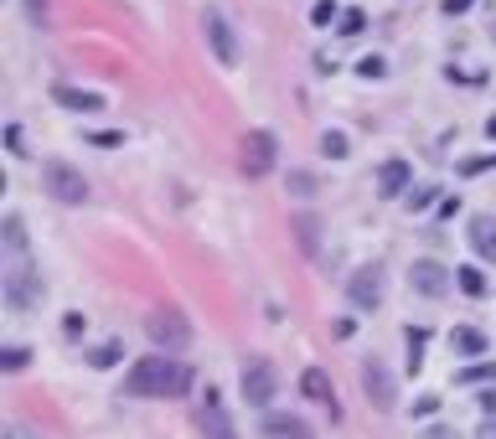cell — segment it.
Here are the masks:
<instances>
[{"label":"cell","mask_w":496,"mask_h":439,"mask_svg":"<svg viewBox=\"0 0 496 439\" xmlns=\"http://www.w3.org/2000/svg\"><path fill=\"white\" fill-rule=\"evenodd\" d=\"M186 388H192V367L176 362L171 351L140 357V362L124 372V393H130V398H181Z\"/></svg>","instance_id":"cell-1"},{"label":"cell","mask_w":496,"mask_h":439,"mask_svg":"<svg viewBox=\"0 0 496 439\" xmlns=\"http://www.w3.org/2000/svg\"><path fill=\"white\" fill-rule=\"evenodd\" d=\"M0 285H5V305H11V310H31V305L42 300V274L31 269L27 248H16V254L5 259V274H0Z\"/></svg>","instance_id":"cell-2"},{"label":"cell","mask_w":496,"mask_h":439,"mask_svg":"<svg viewBox=\"0 0 496 439\" xmlns=\"http://www.w3.org/2000/svg\"><path fill=\"white\" fill-rule=\"evenodd\" d=\"M42 186H47V192H52V202H62V207L88 202L83 171H78V166H67V161H47V166H42Z\"/></svg>","instance_id":"cell-3"},{"label":"cell","mask_w":496,"mask_h":439,"mask_svg":"<svg viewBox=\"0 0 496 439\" xmlns=\"http://www.w3.org/2000/svg\"><path fill=\"white\" fill-rule=\"evenodd\" d=\"M238 388H243V398H248L254 409H269V398H274V388H279L274 362H269V357H248L243 372H238Z\"/></svg>","instance_id":"cell-4"},{"label":"cell","mask_w":496,"mask_h":439,"mask_svg":"<svg viewBox=\"0 0 496 439\" xmlns=\"http://www.w3.org/2000/svg\"><path fill=\"white\" fill-rule=\"evenodd\" d=\"M146 336L161 351H181L192 341V321H186L181 310H155V316H146Z\"/></svg>","instance_id":"cell-5"},{"label":"cell","mask_w":496,"mask_h":439,"mask_svg":"<svg viewBox=\"0 0 496 439\" xmlns=\"http://www.w3.org/2000/svg\"><path fill=\"white\" fill-rule=\"evenodd\" d=\"M362 393H367V404H373V409H393V404H398V388H393V372H388V367H382L378 357H367V362H362Z\"/></svg>","instance_id":"cell-6"},{"label":"cell","mask_w":496,"mask_h":439,"mask_svg":"<svg viewBox=\"0 0 496 439\" xmlns=\"http://www.w3.org/2000/svg\"><path fill=\"white\" fill-rule=\"evenodd\" d=\"M202 31H207V42H212V58L223 62V67H238V36L217 11H207L202 16Z\"/></svg>","instance_id":"cell-7"},{"label":"cell","mask_w":496,"mask_h":439,"mask_svg":"<svg viewBox=\"0 0 496 439\" xmlns=\"http://www.w3.org/2000/svg\"><path fill=\"white\" fill-rule=\"evenodd\" d=\"M409 285L419 294H429V300H439V294H450V285H455V279H450V269H445V263H435V259H419L409 269Z\"/></svg>","instance_id":"cell-8"},{"label":"cell","mask_w":496,"mask_h":439,"mask_svg":"<svg viewBox=\"0 0 496 439\" xmlns=\"http://www.w3.org/2000/svg\"><path fill=\"white\" fill-rule=\"evenodd\" d=\"M274 135H269V129H254V135H248V140H243V171L248 176H269L274 171Z\"/></svg>","instance_id":"cell-9"},{"label":"cell","mask_w":496,"mask_h":439,"mask_svg":"<svg viewBox=\"0 0 496 439\" xmlns=\"http://www.w3.org/2000/svg\"><path fill=\"white\" fill-rule=\"evenodd\" d=\"M347 294H351V305H357V310H373V305L382 300V269H378V263L357 269V274L347 279Z\"/></svg>","instance_id":"cell-10"},{"label":"cell","mask_w":496,"mask_h":439,"mask_svg":"<svg viewBox=\"0 0 496 439\" xmlns=\"http://www.w3.org/2000/svg\"><path fill=\"white\" fill-rule=\"evenodd\" d=\"M264 439H316V429L300 413H269L264 419Z\"/></svg>","instance_id":"cell-11"},{"label":"cell","mask_w":496,"mask_h":439,"mask_svg":"<svg viewBox=\"0 0 496 439\" xmlns=\"http://www.w3.org/2000/svg\"><path fill=\"white\" fill-rule=\"evenodd\" d=\"M470 248H476V254H481V259L486 263H496V217H486V212H476V217H470Z\"/></svg>","instance_id":"cell-12"},{"label":"cell","mask_w":496,"mask_h":439,"mask_svg":"<svg viewBox=\"0 0 496 439\" xmlns=\"http://www.w3.org/2000/svg\"><path fill=\"white\" fill-rule=\"evenodd\" d=\"M300 393H305V398H316V404H326L331 419H336V388H331V378H326L321 367H305V372H300Z\"/></svg>","instance_id":"cell-13"},{"label":"cell","mask_w":496,"mask_h":439,"mask_svg":"<svg viewBox=\"0 0 496 439\" xmlns=\"http://www.w3.org/2000/svg\"><path fill=\"white\" fill-rule=\"evenodd\" d=\"M404 192H409V166H404V161H382L378 197H404Z\"/></svg>","instance_id":"cell-14"},{"label":"cell","mask_w":496,"mask_h":439,"mask_svg":"<svg viewBox=\"0 0 496 439\" xmlns=\"http://www.w3.org/2000/svg\"><path fill=\"white\" fill-rule=\"evenodd\" d=\"M290 233L300 238V248H305V254H321V223H316L311 212H300V217H295Z\"/></svg>","instance_id":"cell-15"},{"label":"cell","mask_w":496,"mask_h":439,"mask_svg":"<svg viewBox=\"0 0 496 439\" xmlns=\"http://www.w3.org/2000/svg\"><path fill=\"white\" fill-rule=\"evenodd\" d=\"M207 439H238L233 424H228V413L217 404V393H207Z\"/></svg>","instance_id":"cell-16"},{"label":"cell","mask_w":496,"mask_h":439,"mask_svg":"<svg viewBox=\"0 0 496 439\" xmlns=\"http://www.w3.org/2000/svg\"><path fill=\"white\" fill-rule=\"evenodd\" d=\"M450 347L461 351V357H481V351H486V336H481V331H470V325H461V331L450 336Z\"/></svg>","instance_id":"cell-17"},{"label":"cell","mask_w":496,"mask_h":439,"mask_svg":"<svg viewBox=\"0 0 496 439\" xmlns=\"http://www.w3.org/2000/svg\"><path fill=\"white\" fill-rule=\"evenodd\" d=\"M455 285L466 294H486V274H481L476 263H466V269H455Z\"/></svg>","instance_id":"cell-18"},{"label":"cell","mask_w":496,"mask_h":439,"mask_svg":"<svg viewBox=\"0 0 496 439\" xmlns=\"http://www.w3.org/2000/svg\"><path fill=\"white\" fill-rule=\"evenodd\" d=\"M58 104H67V109H98V93H78V88H58Z\"/></svg>","instance_id":"cell-19"},{"label":"cell","mask_w":496,"mask_h":439,"mask_svg":"<svg viewBox=\"0 0 496 439\" xmlns=\"http://www.w3.org/2000/svg\"><path fill=\"white\" fill-rule=\"evenodd\" d=\"M0 238H5V254L27 248V228H21V217H5V228H0Z\"/></svg>","instance_id":"cell-20"},{"label":"cell","mask_w":496,"mask_h":439,"mask_svg":"<svg viewBox=\"0 0 496 439\" xmlns=\"http://www.w3.org/2000/svg\"><path fill=\"white\" fill-rule=\"evenodd\" d=\"M321 150L331 155V161H342V155H351V150H347V135H342V129H326V135H321Z\"/></svg>","instance_id":"cell-21"},{"label":"cell","mask_w":496,"mask_h":439,"mask_svg":"<svg viewBox=\"0 0 496 439\" xmlns=\"http://www.w3.org/2000/svg\"><path fill=\"white\" fill-rule=\"evenodd\" d=\"M0 367H5V372H21V367H27V347H5L0 351Z\"/></svg>","instance_id":"cell-22"},{"label":"cell","mask_w":496,"mask_h":439,"mask_svg":"<svg viewBox=\"0 0 496 439\" xmlns=\"http://www.w3.org/2000/svg\"><path fill=\"white\" fill-rule=\"evenodd\" d=\"M492 378H496V362H481V367L461 372V382H492Z\"/></svg>","instance_id":"cell-23"},{"label":"cell","mask_w":496,"mask_h":439,"mask_svg":"<svg viewBox=\"0 0 496 439\" xmlns=\"http://www.w3.org/2000/svg\"><path fill=\"white\" fill-rule=\"evenodd\" d=\"M311 21H316V27H331V21H336V5H331V0H316V11H311Z\"/></svg>","instance_id":"cell-24"},{"label":"cell","mask_w":496,"mask_h":439,"mask_svg":"<svg viewBox=\"0 0 496 439\" xmlns=\"http://www.w3.org/2000/svg\"><path fill=\"white\" fill-rule=\"evenodd\" d=\"M88 362H93V367H114V362H119V347L109 341V347H98V351H93Z\"/></svg>","instance_id":"cell-25"},{"label":"cell","mask_w":496,"mask_h":439,"mask_svg":"<svg viewBox=\"0 0 496 439\" xmlns=\"http://www.w3.org/2000/svg\"><path fill=\"white\" fill-rule=\"evenodd\" d=\"M362 27H367V16H362V11H347V16H342V36H357Z\"/></svg>","instance_id":"cell-26"},{"label":"cell","mask_w":496,"mask_h":439,"mask_svg":"<svg viewBox=\"0 0 496 439\" xmlns=\"http://www.w3.org/2000/svg\"><path fill=\"white\" fill-rule=\"evenodd\" d=\"M290 192H295V197H311V192H316V181H311L305 171H295L290 176Z\"/></svg>","instance_id":"cell-27"},{"label":"cell","mask_w":496,"mask_h":439,"mask_svg":"<svg viewBox=\"0 0 496 439\" xmlns=\"http://www.w3.org/2000/svg\"><path fill=\"white\" fill-rule=\"evenodd\" d=\"M357 73H362V78H382L388 67H382V58H362L357 62Z\"/></svg>","instance_id":"cell-28"},{"label":"cell","mask_w":496,"mask_h":439,"mask_svg":"<svg viewBox=\"0 0 496 439\" xmlns=\"http://www.w3.org/2000/svg\"><path fill=\"white\" fill-rule=\"evenodd\" d=\"M27 16L31 27H47V0H27Z\"/></svg>","instance_id":"cell-29"},{"label":"cell","mask_w":496,"mask_h":439,"mask_svg":"<svg viewBox=\"0 0 496 439\" xmlns=\"http://www.w3.org/2000/svg\"><path fill=\"white\" fill-rule=\"evenodd\" d=\"M0 439H42V435H36V429H27V424H11Z\"/></svg>","instance_id":"cell-30"},{"label":"cell","mask_w":496,"mask_h":439,"mask_svg":"<svg viewBox=\"0 0 496 439\" xmlns=\"http://www.w3.org/2000/svg\"><path fill=\"white\" fill-rule=\"evenodd\" d=\"M461 11H470V0H445V16H461Z\"/></svg>","instance_id":"cell-31"},{"label":"cell","mask_w":496,"mask_h":439,"mask_svg":"<svg viewBox=\"0 0 496 439\" xmlns=\"http://www.w3.org/2000/svg\"><path fill=\"white\" fill-rule=\"evenodd\" d=\"M481 409H486V413H496V388H492V393H481Z\"/></svg>","instance_id":"cell-32"},{"label":"cell","mask_w":496,"mask_h":439,"mask_svg":"<svg viewBox=\"0 0 496 439\" xmlns=\"http://www.w3.org/2000/svg\"><path fill=\"white\" fill-rule=\"evenodd\" d=\"M486 135H492V140H496V114H492V119H486Z\"/></svg>","instance_id":"cell-33"},{"label":"cell","mask_w":496,"mask_h":439,"mask_svg":"<svg viewBox=\"0 0 496 439\" xmlns=\"http://www.w3.org/2000/svg\"><path fill=\"white\" fill-rule=\"evenodd\" d=\"M481 439H496V424H486V435H481Z\"/></svg>","instance_id":"cell-34"}]
</instances>
